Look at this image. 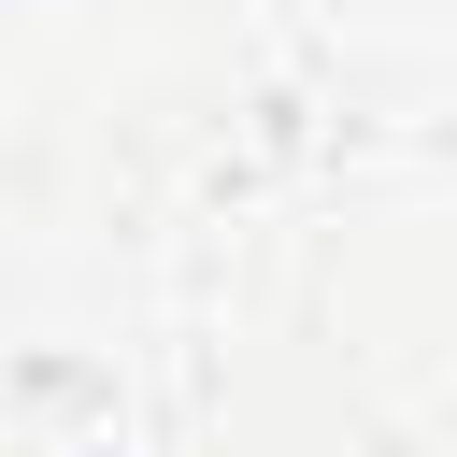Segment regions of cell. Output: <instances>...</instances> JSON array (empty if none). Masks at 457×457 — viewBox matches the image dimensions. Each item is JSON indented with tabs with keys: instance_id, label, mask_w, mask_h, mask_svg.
<instances>
[{
	"instance_id": "cell-1",
	"label": "cell",
	"mask_w": 457,
	"mask_h": 457,
	"mask_svg": "<svg viewBox=\"0 0 457 457\" xmlns=\"http://www.w3.org/2000/svg\"><path fill=\"white\" fill-rule=\"evenodd\" d=\"M86 457H114V443H86Z\"/></svg>"
}]
</instances>
